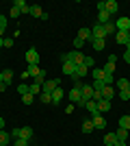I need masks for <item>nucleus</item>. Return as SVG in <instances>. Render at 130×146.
I'll list each match as a JSON object with an SVG mask.
<instances>
[{"label": "nucleus", "mask_w": 130, "mask_h": 146, "mask_svg": "<svg viewBox=\"0 0 130 146\" xmlns=\"http://www.w3.org/2000/svg\"><path fill=\"white\" fill-rule=\"evenodd\" d=\"M39 100H41L43 105H48V103H52V94H41V96H39Z\"/></svg>", "instance_id": "4c0bfd02"}, {"label": "nucleus", "mask_w": 130, "mask_h": 146, "mask_svg": "<svg viewBox=\"0 0 130 146\" xmlns=\"http://www.w3.org/2000/svg\"><path fill=\"white\" fill-rule=\"evenodd\" d=\"M91 42H93V50H98V52H100V50H104V46H106L104 39H91Z\"/></svg>", "instance_id": "cd10ccee"}, {"label": "nucleus", "mask_w": 130, "mask_h": 146, "mask_svg": "<svg viewBox=\"0 0 130 146\" xmlns=\"http://www.w3.org/2000/svg\"><path fill=\"white\" fill-rule=\"evenodd\" d=\"M119 129H126V131L130 129V116H122L119 118Z\"/></svg>", "instance_id": "bb28decb"}, {"label": "nucleus", "mask_w": 130, "mask_h": 146, "mask_svg": "<svg viewBox=\"0 0 130 146\" xmlns=\"http://www.w3.org/2000/svg\"><path fill=\"white\" fill-rule=\"evenodd\" d=\"M91 37H93V39H104V37H106L104 26H102V24H95V26L91 29Z\"/></svg>", "instance_id": "0eeeda50"}, {"label": "nucleus", "mask_w": 130, "mask_h": 146, "mask_svg": "<svg viewBox=\"0 0 130 146\" xmlns=\"http://www.w3.org/2000/svg\"><path fill=\"white\" fill-rule=\"evenodd\" d=\"M0 29H7V18L0 13Z\"/></svg>", "instance_id": "49530a36"}, {"label": "nucleus", "mask_w": 130, "mask_h": 146, "mask_svg": "<svg viewBox=\"0 0 130 146\" xmlns=\"http://www.w3.org/2000/svg\"><path fill=\"white\" fill-rule=\"evenodd\" d=\"M115 26H117V31H130V20L128 18H117Z\"/></svg>", "instance_id": "ddd939ff"}, {"label": "nucleus", "mask_w": 130, "mask_h": 146, "mask_svg": "<svg viewBox=\"0 0 130 146\" xmlns=\"http://www.w3.org/2000/svg\"><path fill=\"white\" fill-rule=\"evenodd\" d=\"M0 48H5V37H0Z\"/></svg>", "instance_id": "603ef678"}, {"label": "nucleus", "mask_w": 130, "mask_h": 146, "mask_svg": "<svg viewBox=\"0 0 130 146\" xmlns=\"http://www.w3.org/2000/svg\"><path fill=\"white\" fill-rule=\"evenodd\" d=\"M102 26H104L106 37H108V35H115V33H117V26H115V22H113V20L108 22V24H102Z\"/></svg>", "instance_id": "4be33fe9"}, {"label": "nucleus", "mask_w": 130, "mask_h": 146, "mask_svg": "<svg viewBox=\"0 0 130 146\" xmlns=\"http://www.w3.org/2000/svg\"><path fill=\"white\" fill-rule=\"evenodd\" d=\"M56 87H59V79H46V83L41 85V90H43V94H52Z\"/></svg>", "instance_id": "20e7f679"}, {"label": "nucleus", "mask_w": 130, "mask_h": 146, "mask_svg": "<svg viewBox=\"0 0 130 146\" xmlns=\"http://www.w3.org/2000/svg\"><path fill=\"white\" fill-rule=\"evenodd\" d=\"M26 72H28V76L37 79L39 74H41V68H39V66H28V70H26Z\"/></svg>", "instance_id": "b1692460"}, {"label": "nucleus", "mask_w": 130, "mask_h": 146, "mask_svg": "<svg viewBox=\"0 0 130 146\" xmlns=\"http://www.w3.org/2000/svg\"><path fill=\"white\" fill-rule=\"evenodd\" d=\"M80 94H82V103H89V100H91L93 98V87L89 85V83H82V87H80Z\"/></svg>", "instance_id": "39448f33"}, {"label": "nucleus", "mask_w": 130, "mask_h": 146, "mask_svg": "<svg viewBox=\"0 0 130 146\" xmlns=\"http://www.w3.org/2000/svg\"><path fill=\"white\" fill-rule=\"evenodd\" d=\"M20 137L31 142V137H33V129H31V127H20Z\"/></svg>", "instance_id": "f3484780"}, {"label": "nucleus", "mask_w": 130, "mask_h": 146, "mask_svg": "<svg viewBox=\"0 0 130 146\" xmlns=\"http://www.w3.org/2000/svg\"><path fill=\"white\" fill-rule=\"evenodd\" d=\"M26 63H28V66H39V52H37V48H28V50H26Z\"/></svg>", "instance_id": "7ed1b4c3"}, {"label": "nucleus", "mask_w": 130, "mask_h": 146, "mask_svg": "<svg viewBox=\"0 0 130 146\" xmlns=\"http://www.w3.org/2000/svg\"><path fill=\"white\" fill-rule=\"evenodd\" d=\"M31 142L28 140H22V137H18V140H13V146H28Z\"/></svg>", "instance_id": "58836bf2"}, {"label": "nucleus", "mask_w": 130, "mask_h": 146, "mask_svg": "<svg viewBox=\"0 0 130 146\" xmlns=\"http://www.w3.org/2000/svg\"><path fill=\"white\" fill-rule=\"evenodd\" d=\"M128 92H130V85H128Z\"/></svg>", "instance_id": "4d7b16f0"}, {"label": "nucleus", "mask_w": 130, "mask_h": 146, "mask_svg": "<svg viewBox=\"0 0 130 146\" xmlns=\"http://www.w3.org/2000/svg\"><path fill=\"white\" fill-rule=\"evenodd\" d=\"M85 109L91 111V116H93V113H100V111H98V103H95V100H89V103L85 105Z\"/></svg>", "instance_id": "393cba45"}, {"label": "nucleus", "mask_w": 130, "mask_h": 146, "mask_svg": "<svg viewBox=\"0 0 130 146\" xmlns=\"http://www.w3.org/2000/svg\"><path fill=\"white\" fill-rule=\"evenodd\" d=\"M0 83H2V72H0Z\"/></svg>", "instance_id": "6e6d98bb"}, {"label": "nucleus", "mask_w": 130, "mask_h": 146, "mask_svg": "<svg viewBox=\"0 0 130 146\" xmlns=\"http://www.w3.org/2000/svg\"><path fill=\"white\" fill-rule=\"evenodd\" d=\"M113 146H128V144H126V142H119V140H117V142H115Z\"/></svg>", "instance_id": "3c124183"}, {"label": "nucleus", "mask_w": 130, "mask_h": 146, "mask_svg": "<svg viewBox=\"0 0 130 146\" xmlns=\"http://www.w3.org/2000/svg\"><path fill=\"white\" fill-rule=\"evenodd\" d=\"M31 15L33 18H41V20H48V13H43V9L39 5H31Z\"/></svg>", "instance_id": "423d86ee"}, {"label": "nucleus", "mask_w": 130, "mask_h": 146, "mask_svg": "<svg viewBox=\"0 0 130 146\" xmlns=\"http://www.w3.org/2000/svg\"><path fill=\"white\" fill-rule=\"evenodd\" d=\"M22 103H24V105H33V103H35V96L28 92V94H24V96H22Z\"/></svg>", "instance_id": "f704fd0d"}, {"label": "nucleus", "mask_w": 130, "mask_h": 146, "mask_svg": "<svg viewBox=\"0 0 130 146\" xmlns=\"http://www.w3.org/2000/svg\"><path fill=\"white\" fill-rule=\"evenodd\" d=\"M98 111H111V100H104V98H102L98 103Z\"/></svg>", "instance_id": "a878e982"}, {"label": "nucleus", "mask_w": 130, "mask_h": 146, "mask_svg": "<svg viewBox=\"0 0 130 146\" xmlns=\"http://www.w3.org/2000/svg\"><path fill=\"white\" fill-rule=\"evenodd\" d=\"M126 46H128V48H126V50H130V39H128V44H126Z\"/></svg>", "instance_id": "5fc2aeb1"}, {"label": "nucleus", "mask_w": 130, "mask_h": 146, "mask_svg": "<svg viewBox=\"0 0 130 146\" xmlns=\"http://www.w3.org/2000/svg\"><path fill=\"white\" fill-rule=\"evenodd\" d=\"M93 129H95V127H93L91 120H85V122H82V133H91Z\"/></svg>", "instance_id": "2f4dec72"}, {"label": "nucleus", "mask_w": 130, "mask_h": 146, "mask_svg": "<svg viewBox=\"0 0 130 146\" xmlns=\"http://www.w3.org/2000/svg\"><path fill=\"white\" fill-rule=\"evenodd\" d=\"M117 9H119L117 0H106V11L111 13V15H115V13H117Z\"/></svg>", "instance_id": "412c9836"}, {"label": "nucleus", "mask_w": 130, "mask_h": 146, "mask_svg": "<svg viewBox=\"0 0 130 146\" xmlns=\"http://www.w3.org/2000/svg\"><path fill=\"white\" fill-rule=\"evenodd\" d=\"M11 81H13V72H11V70H2V83L9 87V85H11Z\"/></svg>", "instance_id": "5701e85b"}, {"label": "nucleus", "mask_w": 130, "mask_h": 146, "mask_svg": "<svg viewBox=\"0 0 130 146\" xmlns=\"http://www.w3.org/2000/svg\"><path fill=\"white\" fill-rule=\"evenodd\" d=\"M74 72H76V63L74 61H63V74L74 76Z\"/></svg>", "instance_id": "9d476101"}, {"label": "nucleus", "mask_w": 130, "mask_h": 146, "mask_svg": "<svg viewBox=\"0 0 130 146\" xmlns=\"http://www.w3.org/2000/svg\"><path fill=\"white\" fill-rule=\"evenodd\" d=\"M13 7H18L22 13H31V5H28V2H24V0H15V2H13Z\"/></svg>", "instance_id": "2eb2a0df"}, {"label": "nucleus", "mask_w": 130, "mask_h": 146, "mask_svg": "<svg viewBox=\"0 0 130 146\" xmlns=\"http://www.w3.org/2000/svg\"><path fill=\"white\" fill-rule=\"evenodd\" d=\"M113 81H115V76H113V74H106L104 76V85H113Z\"/></svg>", "instance_id": "37998d69"}, {"label": "nucleus", "mask_w": 130, "mask_h": 146, "mask_svg": "<svg viewBox=\"0 0 130 146\" xmlns=\"http://www.w3.org/2000/svg\"><path fill=\"white\" fill-rule=\"evenodd\" d=\"M87 74H89V68H87V66H76V72H74L72 79H74V81H80L82 76H87Z\"/></svg>", "instance_id": "1a4fd4ad"}, {"label": "nucleus", "mask_w": 130, "mask_h": 146, "mask_svg": "<svg viewBox=\"0 0 130 146\" xmlns=\"http://www.w3.org/2000/svg\"><path fill=\"white\" fill-rule=\"evenodd\" d=\"M91 122H93V127H95V129H104V127H106V120L100 116V113H93V116H91Z\"/></svg>", "instance_id": "9b49d317"}, {"label": "nucleus", "mask_w": 130, "mask_h": 146, "mask_svg": "<svg viewBox=\"0 0 130 146\" xmlns=\"http://www.w3.org/2000/svg\"><path fill=\"white\" fill-rule=\"evenodd\" d=\"M115 142H117V137H115V133H106V135H104V144H106V146H113V144H115Z\"/></svg>", "instance_id": "c756f323"}, {"label": "nucleus", "mask_w": 130, "mask_h": 146, "mask_svg": "<svg viewBox=\"0 0 130 146\" xmlns=\"http://www.w3.org/2000/svg\"><path fill=\"white\" fill-rule=\"evenodd\" d=\"M67 96H69V100H72V105H78V107H82V109H85V103H82V94H80V87H78V85L72 87V90L67 92Z\"/></svg>", "instance_id": "f03ea898"}, {"label": "nucleus", "mask_w": 130, "mask_h": 146, "mask_svg": "<svg viewBox=\"0 0 130 146\" xmlns=\"http://www.w3.org/2000/svg\"><path fill=\"white\" fill-rule=\"evenodd\" d=\"M115 137H117L119 142H126V140H128V131H126V129H117Z\"/></svg>", "instance_id": "c85d7f7f"}, {"label": "nucleus", "mask_w": 130, "mask_h": 146, "mask_svg": "<svg viewBox=\"0 0 130 146\" xmlns=\"http://www.w3.org/2000/svg\"><path fill=\"white\" fill-rule=\"evenodd\" d=\"M7 90V85H5V83H0V92H5Z\"/></svg>", "instance_id": "864d4df0"}, {"label": "nucleus", "mask_w": 130, "mask_h": 146, "mask_svg": "<svg viewBox=\"0 0 130 146\" xmlns=\"http://www.w3.org/2000/svg\"><path fill=\"white\" fill-rule=\"evenodd\" d=\"M76 37H80L82 42H91V39H93V37H91V29H80Z\"/></svg>", "instance_id": "6ab92c4d"}, {"label": "nucleus", "mask_w": 130, "mask_h": 146, "mask_svg": "<svg viewBox=\"0 0 130 146\" xmlns=\"http://www.w3.org/2000/svg\"><path fill=\"white\" fill-rule=\"evenodd\" d=\"M122 59H124L126 63H130V50H126V52H124V57H122Z\"/></svg>", "instance_id": "09e8293b"}, {"label": "nucleus", "mask_w": 130, "mask_h": 146, "mask_svg": "<svg viewBox=\"0 0 130 146\" xmlns=\"http://www.w3.org/2000/svg\"><path fill=\"white\" fill-rule=\"evenodd\" d=\"M91 87H93V92H102V90H104V81H93V83H91Z\"/></svg>", "instance_id": "72a5a7b5"}, {"label": "nucleus", "mask_w": 130, "mask_h": 146, "mask_svg": "<svg viewBox=\"0 0 130 146\" xmlns=\"http://www.w3.org/2000/svg\"><path fill=\"white\" fill-rule=\"evenodd\" d=\"M18 92L22 94V96H24V94H28V85H26V83H20V85H18Z\"/></svg>", "instance_id": "a19ab883"}, {"label": "nucleus", "mask_w": 130, "mask_h": 146, "mask_svg": "<svg viewBox=\"0 0 130 146\" xmlns=\"http://www.w3.org/2000/svg\"><path fill=\"white\" fill-rule=\"evenodd\" d=\"M85 57H87V55H82L80 50H72V52H65L61 59H63V61H74L76 66H82V63H85Z\"/></svg>", "instance_id": "f257e3e1"}, {"label": "nucleus", "mask_w": 130, "mask_h": 146, "mask_svg": "<svg viewBox=\"0 0 130 146\" xmlns=\"http://www.w3.org/2000/svg\"><path fill=\"white\" fill-rule=\"evenodd\" d=\"M82 46H85V42H82L80 37H76V39H74V50H80Z\"/></svg>", "instance_id": "ea45409f"}, {"label": "nucleus", "mask_w": 130, "mask_h": 146, "mask_svg": "<svg viewBox=\"0 0 130 146\" xmlns=\"http://www.w3.org/2000/svg\"><path fill=\"white\" fill-rule=\"evenodd\" d=\"M128 85H130V81H128V79H117V87H119V92L128 90Z\"/></svg>", "instance_id": "473e14b6"}, {"label": "nucleus", "mask_w": 130, "mask_h": 146, "mask_svg": "<svg viewBox=\"0 0 130 146\" xmlns=\"http://www.w3.org/2000/svg\"><path fill=\"white\" fill-rule=\"evenodd\" d=\"M5 124H7V122H5V118L0 116V131H2V129H5Z\"/></svg>", "instance_id": "8fccbe9b"}, {"label": "nucleus", "mask_w": 130, "mask_h": 146, "mask_svg": "<svg viewBox=\"0 0 130 146\" xmlns=\"http://www.w3.org/2000/svg\"><path fill=\"white\" fill-rule=\"evenodd\" d=\"M9 144H11V133L2 129L0 131V146H9Z\"/></svg>", "instance_id": "dca6fc26"}, {"label": "nucleus", "mask_w": 130, "mask_h": 146, "mask_svg": "<svg viewBox=\"0 0 130 146\" xmlns=\"http://www.w3.org/2000/svg\"><path fill=\"white\" fill-rule=\"evenodd\" d=\"M91 76H93V81H104L106 72L102 70V68H93V70H91Z\"/></svg>", "instance_id": "a211bd4d"}, {"label": "nucleus", "mask_w": 130, "mask_h": 146, "mask_svg": "<svg viewBox=\"0 0 130 146\" xmlns=\"http://www.w3.org/2000/svg\"><path fill=\"white\" fill-rule=\"evenodd\" d=\"M28 92H31L33 96H35V94H39V92H41V85H37V83L33 81V83H31V87H28Z\"/></svg>", "instance_id": "c9c22d12"}, {"label": "nucleus", "mask_w": 130, "mask_h": 146, "mask_svg": "<svg viewBox=\"0 0 130 146\" xmlns=\"http://www.w3.org/2000/svg\"><path fill=\"white\" fill-rule=\"evenodd\" d=\"M113 96H115V90H113V85H106L104 90H102V98H104V100H113Z\"/></svg>", "instance_id": "aec40b11"}, {"label": "nucleus", "mask_w": 130, "mask_h": 146, "mask_svg": "<svg viewBox=\"0 0 130 146\" xmlns=\"http://www.w3.org/2000/svg\"><path fill=\"white\" fill-rule=\"evenodd\" d=\"M102 70H104L106 74H113V76H115V63H111V61H106V63H104V68H102Z\"/></svg>", "instance_id": "7c9ffc66"}, {"label": "nucleus", "mask_w": 130, "mask_h": 146, "mask_svg": "<svg viewBox=\"0 0 130 146\" xmlns=\"http://www.w3.org/2000/svg\"><path fill=\"white\" fill-rule=\"evenodd\" d=\"M82 66H87L89 70H93V68H95V61H93V57H85V63H82Z\"/></svg>", "instance_id": "e433bc0d"}, {"label": "nucleus", "mask_w": 130, "mask_h": 146, "mask_svg": "<svg viewBox=\"0 0 130 146\" xmlns=\"http://www.w3.org/2000/svg\"><path fill=\"white\" fill-rule=\"evenodd\" d=\"M111 18H113V15L106 11V9H104V11H98V24H108Z\"/></svg>", "instance_id": "f8f14e48"}, {"label": "nucleus", "mask_w": 130, "mask_h": 146, "mask_svg": "<svg viewBox=\"0 0 130 146\" xmlns=\"http://www.w3.org/2000/svg\"><path fill=\"white\" fill-rule=\"evenodd\" d=\"M20 15H22V11L18 7H11V18H20Z\"/></svg>", "instance_id": "79ce46f5"}, {"label": "nucleus", "mask_w": 130, "mask_h": 146, "mask_svg": "<svg viewBox=\"0 0 130 146\" xmlns=\"http://www.w3.org/2000/svg\"><path fill=\"white\" fill-rule=\"evenodd\" d=\"M119 98H122V100H130V92H128V90L119 92Z\"/></svg>", "instance_id": "c03bdc74"}, {"label": "nucleus", "mask_w": 130, "mask_h": 146, "mask_svg": "<svg viewBox=\"0 0 130 146\" xmlns=\"http://www.w3.org/2000/svg\"><path fill=\"white\" fill-rule=\"evenodd\" d=\"M130 39V31H117L115 33V42L117 44H128Z\"/></svg>", "instance_id": "6e6552de"}, {"label": "nucleus", "mask_w": 130, "mask_h": 146, "mask_svg": "<svg viewBox=\"0 0 130 146\" xmlns=\"http://www.w3.org/2000/svg\"><path fill=\"white\" fill-rule=\"evenodd\" d=\"M63 96H65V92H63V90H61V85H59L54 92H52V103H54V105H59V103L63 100Z\"/></svg>", "instance_id": "4468645a"}, {"label": "nucleus", "mask_w": 130, "mask_h": 146, "mask_svg": "<svg viewBox=\"0 0 130 146\" xmlns=\"http://www.w3.org/2000/svg\"><path fill=\"white\" fill-rule=\"evenodd\" d=\"M104 9H106V0H100L98 2V11H104Z\"/></svg>", "instance_id": "de8ad7c7"}, {"label": "nucleus", "mask_w": 130, "mask_h": 146, "mask_svg": "<svg viewBox=\"0 0 130 146\" xmlns=\"http://www.w3.org/2000/svg\"><path fill=\"white\" fill-rule=\"evenodd\" d=\"M5 48H13V37H5Z\"/></svg>", "instance_id": "a18cd8bd"}]
</instances>
